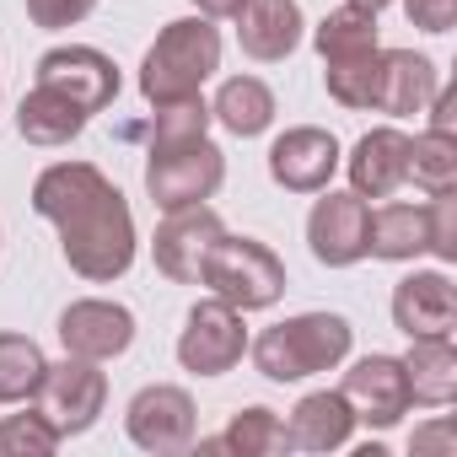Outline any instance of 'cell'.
I'll return each instance as SVG.
<instances>
[{"label": "cell", "mask_w": 457, "mask_h": 457, "mask_svg": "<svg viewBox=\"0 0 457 457\" xmlns=\"http://www.w3.org/2000/svg\"><path fill=\"white\" fill-rule=\"evenodd\" d=\"M339 393L350 398L355 425H371V430H393V425L414 409L409 377H403V361H398V355H361V361L345 371Z\"/></svg>", "instance_id": "7c38bea8"}, {"label": "cell", "mask_w": 457, "mask_h": 457, "mask_svg": "<svg viewBox=\"0 0 457 457\" xmlns=\"http://www.w3.org/2000/svg\"><path fill=\"white\" fill-rule=\"evenodd\" d=\"M199 6V17H210V22H237V12L248 6V0H194Z\"/></svg>", "instance_id": "e575fe53"}, {"label": "cell", "mask_w": 457, "mask_h": 457, "mask_svg": "<svg viewBox=\"0 0 457 457\" xmlns=\"http://www.w3.org/2000/svg\"><path fill=\"white\" fill-rule=\"evenodd\" d=\"M339 140L318 124H296L286 135H275L270 145V178L286 188V194H323L328 178L339 172Z\"/></svg>", "instance_id": "4fadbf2b"}, {"label": "cell", "mask_w": 457, "mask_h": 457, "mask_svg": "<svg viewBox=\"0 0 457 457\" xmlns=\"http://www.w3.org/2000/svg\"><path fill=\"white\" fill-rule=\"evenodd\" d=\"M436 87H441V76H436V65L425 60V54H414V49H382V71H377V113H387V119H414V113H425V103L436 97Z\"/></svg>", "instance_id": "ac0fdd59"}, {"label": "cell", "mask_w": 457, "mask_h": 457, "mask_svg": "<svg viewBox=\"0 0 457 457\" xmlns=\"http://www.w3.org/2000/svg\"><path fill=\"white\" fill-rule=\"evenodd\" d=\"M33 210L60 232V253L81 280L113 286L119 275H129L135 243H140L135 215H129V199L119 194V183H108L92 162L44 167L33 183Z\"/></svg>", "instance_id": "6da1fadb"}, {"label": "cell", "mask_w": 457, "mask_h": 457, "mask_svg": "<svg viewBox=\"0 0 457 457\" xmlns=\"http://www.w3.org/2000/svg\"><path fill=\"white\" fill-rule=\"evenodd\" d=\"M220 183H226V156H220V145H210V135L145 151V194L162 215L215 199Z\"/></svg>", "instance_id": "5b68a950"}, {"label": "cell", "mask_w": 457, "mask_h": 457, "mask_svg": "<svg viewBox=\"0 0 457 457\" xmlns=\"http://www.w3.org/2000/svg\"><path fill=\"white\" fill-rule=\"evenodd\" d=\"M33 81L49 87V92H60V97H71L87 119L103 113V108L119 97V65H113L103 49H92V44L49 49V54L38 60V76H33Z\"/></svg>", "instance_id": "30bf717a"}, {"label": "cell", "mask_w": 457, "mask_h": 457, "mask_svg": "<svg viewBox=\"0 0 457 457\" xmlns=\"http://www.w3.org/2000/svg\"><path fill=\"white\" fill-rule=\"evenodd\" d=\"M248 355V323L237 307H226L220 296L194 302L178 334V366L194 377H226Z\"/></svg>", "instance_id": "8992f818"}, {"label": "cell", "mask_w": 457, "mask_h": 457, "mask_svg": "<svg viewBox=\"0 0 457 457\" xmlns=\"http://www.w3.org/2000/svg\"><path fill=\"white\" fill-rule=\"evenodd\" d=\"M366 226H371V204L355 188H323V199L307 215V248L318 264L350 270L366 259Z\"/></svg>", "instance_id": "9c48e42d"}, {"label": "cell", "mask_w": 457, "mask_h": 457, "mask_svg": "<svg viewBox=\"0 0 457 457\" xmlns=\"http://www.w3.org/2000/svg\"><path fill=\"white\" fill-rule=\"evenodd\" d=\"M452 446H457V436H452V420L420 425V430L409 436V452H414V457H452Z\"/></svg>", "instance_id": "836d02e7"}, {"label": "cell", "mask_w": 457, "mask_h": 457, "mask_svg": "<svg viewBox=\"0 0 457 457\" xmlns=\"http://www.w3.org/2000/svg\"><path fill=\"white\" fill-rule=\"evenodd\" d=\"M393 328L409 339H452L457 328V286L441 270H414L393 286Z\"/></svg>", "instance_id": "9a60e30c"}, {"label": "cell", "mask_w": 457, "mask_h": 457, "mask_svg": "<svg viewBox=\"0 0 457 457\" xmlns=\"http://www.w3.org/2000/svg\"><path fill=\"white\" fill-rule=\"evenodd\" d=\"M204 129H210V103H204V97L167 103V108H156V119H151L145 151H156V145H183V140H199Z\"/></svg>", "instance_id": "f1b7e54d"}, {"label": "cell", "mask_w": 457, "mask_h": 457, "mask_svg": "<svg viewBox=\"0 0 457 457\" xmlns=\"http://www.w3.org/2000/svg\"><path fill=\"white\" fill-rule=\"evenodd\" d=\"M302 33H307V17H302L296 0H248L237 12V44L259 65L291 60L302 49Z\"/></svg>", "instance_id": "e0dca14e"}, {"label": "cell", "mask_w": 457, "mask_h": 457, "mask_svg": "<svg viewBox=\"0 0 457 457\" xmlns=\"http://www.w3.org/2000/svg\"><path fill=\"white\" fill-rule=\"evenodd\" d=\"M60 345L65 355H81V361H113L135 345V312L119 307V302H103V296H87V302H71L60 312Z\"/></svg>", "instance_id": "5bb4252c"}, {"label": "cell", "mask_w": 457, "mask_h": 457, "mask_svg": "<svg viewBox=\"0 0 457 457\" xmlns=\"http://www.w3.org/2000/svg\"><path fill=\"white\" fill-rule=\"evenodd\" d=\"M17 129H22L28 145L60 151V145H71V140L87 129V113H81L71 97H60V92H49V87L33 81V92H28L22 108H17Z\"/></svg>", "instance_id": "7402d4cb"}, {"label": "cell", "mask_w": 457, "mask_h": 457, "mask_svg": "<svg viewBox=\"0 0 457 457\" xmlns=\"http://www.w3.org/2000/svg\"><path fill=\"white\" fill-rule=\"evenodd\" d=\"M403 17L420 33H452L457 28V0H403Z\"/></svg>", "instance_id": "d6a6232c"}, {"label": "cell", "mask_w": 457, "mask_h": 457, "mask_svg": "<svg viewBox=\"0 0 457 457\" xmlns=\"http://www.w3.org/2000/svg\"><path fill=\"white\" fill-rule=\"evenodd\" d=\"M54 446H60V430L38 409L0 420V457H49Z\"/></svg>", "instance_id": "f546056e"}, {"label": "cell", "mask_w": 457, "mask_h": 457, "mask_svg": "<svg viewBox=\"0 0 457 457\" xmlns=\"http://www.w3.org/2000/svg\"><path fill=\"white\" fill-rule=\"evenodd\" d=\"M286 436H291L296 452H339L355 436V409H350V398L339 387H318L291 409Z\"/></svg>", "instance_id": "d6986e66"}, {"label": "cell", "mask_w": 457, "mask_h": 457, "mask_svg": "<svg viewBox=\"0 0 457 457\" xmlns=\"http://www.w3.org/2000/svg\"><path fill=\"white\" fill-rule=\"evenodd\" d=\"M425 108H430V129H452V113H457L452 92H441V87H436V97H430Z\"/></svg>", "instance_id": "d590c367"}, {"label": "cell", "mask_w": 457, "mask_h": 457, "mask_svg": "<svg viewBox=\"0 0 457 457\" xmlns=\"http://www.w3.org/2000/svg\"><path fill=\"white\" fill-rule=\"evenodd\" d=\"M377 71H382V49H366V54H350V60H328L323 65V87L339 108H355L366 113L377 103Z\"/></svg>", "instance_id": "83f0119b"}, {"label": "cell", "mask_w": 457, "mask_h": 457, "mask_svg": "<svg viewBox=\"0 0 457 457\" xmlns=\"http://www.w3.org/2000/svg\"><path fill=\"white\" fill-rule=\"evenodd\" d=\"M409 183L425 194L457 188V135L452 129H425L409 140Z\"/></svg>", "instance_id": "4316f807"}, {"label": "cell", "mask_w": 457, "mask_h": 457, "mask_svg": "<svg viewBox=\"0 0 457 457\" xmlns=\"http://www.w3.org/2000/svg\"><path fill=\"white\" fill-rule=\"evenodd\" d=\"M275 92L259 81V76H232V81H220V92H215V103H210V119L220 124V129H232L237 140H253V135H264L270 124H275Z\"/></svg>", "instance_id": "603a6c76"}, {"label": "cell", "mask_w": 457, "mask_h": 457, "mask_svg": "<svg viewBox=\"0 0 457 457\" xmlns=\"http://www.w3.org/2000/svg\"><path fill=\"white\" fill-rule=\"evenodd\" d=\"M199 452H237V457H275V452H291V436H286V420L264 403L253 409H237L232 425H226L215 441H199Z\"/></svg>", "instance_id": "cb8c5ba5"}, {"label": "cell", "mask_w": 457, "mask_h": 457, "mask_svg": "<svg viewBox=\"0 0 457 457\" xmlns=\"http://www.w3.org/2000/svg\"><path fill=\"white\" fill-rule=\"evenodd\" d=\"M312 44H318L323 65H328V60L366 54V49H382V44H377V12H366V6H350V0H345L339 12H328V17L318 22Z\"/></svg>", "instance_id": "d4e9b609"}, {"label": "cell", "mask_w": 457, "mask_h": 457, "mask_svg": "<svg viewBox=\"0 0 457 457\" xmlns=\"http://www.w3.org/2000/svg\"><path fill=\"white\" fill-rule=\"evenodd\" d=\"M339 167L350 172V188L361 199H393L403 183H409V135L382 124V129H366L355 140L350 156H339Z\"/></svg>", "instance_id": "2e32d148"}, {"label": "cell", "mask_w": 457, "mask_h": 457, "mask_svg": "<svg viewBox=\"0 0 457 457\" xmlns=\"http://www.w3.org/2000/svg\"><path fill=\"white\" fill-rule=\"evenodd\" d=\"M220 71V33L210 17H178L156 33V44L140 60V97L151 108L199 97V87Z\"/></svg>", "instance_id": "7a4b0ae2"}, {"label": "cell", "mask_w": 457, "mask_h": 457, "mask_svg": "<svg viewBox=\"0 0 457 457\" xmlns=\"http://www.w3.org/2000/svg\"><path fill=\"white\" fill-rule=\"evenodd\" d=\"M226 232V220L210 204H188V210H167L156 237H151V259L172 286H199V264L210 253V243Z\"/></svg>", "instance_id": "8fae6325"}, {"label": "cell", "mask_w": 457, "mask_h": 457, "mask_svg": "<svg viewBox=\"0 0 457 457\" xmlns=\"http://www.w3.org/2000/svg\"><path fill=\"white\" fill-rule=\"evenodd\" d=\"M124 430L140 452L151 457H172V452H188L194 436H199V409L188 398V387L178 382H151L129 398L124 409Z\"/></svg>", "instance_id": "ba28073f"}, {"label": "cell", "mask_w": 457, "mask_h": 457, "mask_svg": "<svg viewBox=\"0 0 457 457\" xmlns=\"http://www.w3.org/2000/svg\"><path fill=\"white\" fill-rule=\"evenodd\" d=\"M33 403H38V414L60 430V441L87 436V430L103 420V403H108V377L97 371V361L65 355L60 366H49V371H44V382H38Z\"/></svg>", "instance_id": "52a82bcc"}, {"label": "cell", "mask_w": 457, "mask_h": 457, "mask_svg": "<svg viewBox=\"0 0 457 457\" xmlns=\"http://www.w3.org/2000/svg\"><path fill=\"white\" fill-rule=\"evenodd\" d=\"M44 371H49V361H44L38 339L0 334V403H33Z\"/></svg>", "instance_id": "484cf974"}, {"label": "cell", "mask_w": 457, "mask_h": 457, "mask_svg": "<svg viewBox=\"0 0 457 457\" xmlns=\"http://www.w3.org/2000/svg\"><path fill=\"white\" fill-rule=\"evenodd\" d=\"M199 286L210 296H220L226 307H237V312H264L286 296V264L270 243L259 237H232V232H220L199 264Z\"/></svg>", "instance_id": "277c9868"}, {"label": "cell", "mask_w": 457, "mask_h": 457, "mask_svg": "<svg viewBox=\"0 0 457 457\" xmlns=\"http://www.w3.org/2000/svg\"><path fill=\"white\" fill-rule=\"evenodd\" d=\"M350 6H366V12H382V6H393V0H350Z\"/></svg>", "instance_id": "8d00e7d4"}, {"label": "cell", "mask_w": 457, "mask_h": 457, "mask_svg": "<svg viewBox=\"0 0 457 457\" xmlns=\"http://www.w3.org/2000/svg\"><path fill=\"white\" fill-rule=\"evenodd\" d=\"M97 12V0H28V17L44 28V33H65L76 22H87Z\"/></svg>", "instance_id": "1f68e13d"}, {"label": "cell", "mask_w": 457, "mask_h": 457, "mask_svg": "<svg viewBox=\"0 0 457 457\" xmlns=\"http://www.w3.org/2000/svg\"><path fill=\"white\" fill-rule=\"evenodd\" d=\"M425 232H430V253L441 264H457V188L430 194V204H425Z\"/></svg>", "instance_id": "4dcf8cb0"}, {"label": "cell", "mask_w": 457, "mask_h": 457, "mask_svg": "<svg viewBox=\"0 0 457 457\" xmlns=\"http://www.w3.org/2000/svg\"><path fill=\"white\" fill-rule=\"evenodd\" d=\"M430 253V232H425V204H377L371 226H366V259L382 264H409Z\"/></svg>", "instance_id": "ffe728a7"}, {"label": "cell", "mask_w": 457, "mask_h": 457, "mask_svg": "<svg viewBox=\"0 0 457 457\" xmlns=\"http://www.w3.org/2000/svg\"><path fill=\"white\" fill-rule=\"evenodd\" d=\"M403 377H409V398L425 409H446L457 398V350L452 339H409Z\"/></svg>", "instance_id": "44dd1931"}, {"label": "cell", "mask_w": 457, "mask_h": 457, "mask_svg": "<svg viewBox=\"0 0 457 457\" xmlns=\"http://www.w3.org/2000/svg\"><path fill=\"white\" fill-rule=\"evenodd\" d=\"M350 345H355L350 318H339V312H296V318L264 328L248 345V355H253L259 377H270V382H307L318 371H334L350 355Z\"/></svg>", "instance_id": "3957f363"}]
</instances>
